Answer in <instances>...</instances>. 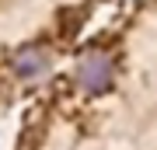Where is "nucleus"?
<instances>
[{
	"instance_id": "obj_2",
	"label": "nucleus",
	"mask_w": 157,
	"mask_h": 150,
	"mask_svg": "<svg viewBox=\"0 0 157 150\" xmlns=\"http://www.w3.org/2000/svg\"><path fill=\"white\" fill-rule=\"evenodd\" d=\"M49 67H52V56L45 52L42 45H21V49L14 52V60H11L14 77H21V80H35V77H42Z\"/></svg>"
},
{
	"instance_id": "obj_1",
	"label": "nucleus",
	"mask_w": 157,
	"mask_h": 150,
	"mask_svg": "<svg viewBox=\"0 0 157 150\" xmlns=\"http://www.w3.org/2000/svg\"><path fill=\"white\" fill-rule=\"evenodd\" d=\"M73 84H77L84 94H105L115 84V56L105 49H91L77 60L73 70Z\"/></svg>"
}]
</instances>
